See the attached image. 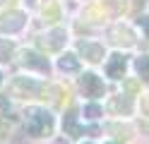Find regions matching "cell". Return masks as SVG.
Returning <instances> with one entry per match:
<instances>
[{
	"mask_svg": "<svg viewBox=\"0 0 149 144\" xmlns=\"http://www.w3.org/2000/svg\"><path fill=\"white\" fill-rule=\"evenodd\" d=\"M0 84H3V74H0Z\"/></svg>",
	"mask_w": 149,
	"mask_h": 144,
	"instance_id": "cell-24",
	"label": "cell"
},
{
	"mask_svg": "<svg viewBox=\"0 0 149 144\" xmlns=\"http://www.w3.org/2000/svg\"><path fill=\"white\" fill-rule=\"evenodd\" d=\"M106 144H118V142H106Z\"/></svg>",
	"mask_w": 149,
	"mask_h": 144,
	"instance_id": "cell-23",
	"label": "cell"
},
{
	"mask_svg": "<svg viewBox=\"0 0 149 144\" xmlns=\"http://www.w3.org/2000/svg\"><path fill=\"white\" fill-rule=\"evenodd\" d=\"M104 7L108 10L111 15H123L127 10V3L125 0H104Z\"/></svg>",
	"mask_w": 149,
	"mask_h": 144,
	"instance_id": "cell-14",
	"label": "cell"
},
{
	"mask_svg": "<svg viewBox=\"0 0 149 144\" xmlns=\"http://www.w3.org/2000/svg\"><path fill=\"white\" fill-rule=\"evenodd\" d=\"M10 91L12 96H19V99H46V84L31 79V77H17L10 82Z\"/></svg>",
	"mask_w": 149,
	"mask_h": 144,
	"instance_id": "cell-2",
	"label": "cell"
},
{
	"mask_svg": "<svg viewBox=\"0 0 149 144\" xmlns=\"http://www.w3.org/2000/svg\"><path fill=\"white\" fill-rule=\"evenodd\" d=\"M24 127L31 137H48L53 132V115L43 108H26L24 111Z\"/></svg>",
	"mask_w": 149,
	"mask_h": 144,
	"instance_id": "cell-1",
	"label": "cell"
},
{
	"mask_svg": "<svg viewBox=\"0 0 149 144\" xmlns=\"http://www.w3.org/2000/svg\"><path fill=\"white\" fill-rule=\"evenodd\" d=\"M108 36L113 38V41H116L118 46H125V48L135 43V34H132V29H127V26H123V24H116V26H111Z\"/></svg>",
	"mask_w": 149,
	"mask_h": 144,
	"instance_id": "cell-8",
	"label": "cell"
},
{
	"mask_svg": "<svg viewBox=\"0 0 149 144\" xmlns=\"http://www.w3.org/2000/svg\"><path fill=\"white\" fill-rule=\"evenodd\" d=\"M5 134H7V125H5L3 120H0V139H3V137H5Z\"/></svg>",
	"mask_w": 149,
	"mask_h": 144,
	"instance_id": "cell-21",
	"label": "cell"
},
{
	"mask_svg": "<svg viewBox=\"0 0 149 144\" xmlns=\"http://www.w3.org/2000/svg\"><path fill=\"white\" fill-rule=\"evenodd\" d=\"M79 86H82V91H84V96H91V99H99V96H104V91H106L104 82H101L94 72L82 74L79 77Z\"/></svg>",
	"mask_w": 149,
	"mask_h": 144,
	"instance_id": "cell-3",
	"label": "cell"
},
{
	"mask_svg": "<svg viewBox=\"0 0 149 144\" xmlns=\"http://www.w3.org/2000/svg\"><path fill=\"white\" fill-rule=\"evenodd\" d=\"M125 67H127L125 58L120 53H116V55H111V60L106 65V72H108V77H113V79H120V77H125Z\"/></svg>",
	"mask_w": 149,
	"mask_h": 144,
	"instance_id": "cell-11",
	"label": "cell"
},
{
	"mask_svg": "<svg viewBox=\"0 0 149 144\" xmlns=\"http://www.w3.org/2000/svg\"><path fill=\"white\" fill-rule=\"evenodd\" d=\"M79 53L87 58L89 63H99L104 58V46L91 43V41H79Z\"/></svg>",
	"mask_w": 149,
	"mask_h": 144,
	"instance_id": "cell-10",
	"label": "cell"
},
{
	"mask_svg": "<svg viewBox=\"0 0 149 144\" xmlns=\"http://www.w3.org/2000/svg\"><path fill=\"white\" fill-rule=\"evenodd\" d=\"M19 65L26 70H39V72H48V60L36 53V51H22L19 53Z\"/></svg>",
	"mask_w": 149,
	"mask_h": 144,
	"instance_id": "cell-4",
	"label": "cell"
},
{
	"mask_svg": "<svg viewBox=\"0 0 149 144\" xmlns=\"http://www.w3.org/2000/svg\"><path fill=\"white\" fill-rule=\"evenodd\" d=\"M137 24H139V29L144 31L147 41H149V17H147V15H144V17H139V19H137Z\"/></svg>",
	"mask_w": 149,
	"mask_h": 144,
	"instance_id": "cell-19",
	"label": "cell"
},
{
	"mask_svg": "<svg viewBox=\"0 0 149 144\" xmlns=\"http://www.w3.org/2000/svg\"><path fill=\"white\" fill-rule=\"evenodd\" d=\"M58 65H60L63 72H77V70H79V63H77V58H74L72 53H65V55L60 58Z\"/></svg>",
	"mask_w": 149,
	"mask_h": 144,
	"instance_id": "cell-13",
	"label": "cell"
},
{
	"mask_svg": "<svg viewBox=\"0 0 149 144\" xmlns=\"http://www.w3.org/2000/svg\"><path fill=\"white\" fill-rule=\"evenodd\" d=\"M65 38H68V34H65V29L55 26L53 31H48L46 36L39 38V46L46 48V51H60V48L65 46Z\"/></svg>",
	"mask_w": 149,
	"mask_h": 144,
	"instance_id": "cell-5",
	"label": "cell"
},
{
	"mask_svg": "<svg viewBox=\"0 0 149 144\" xmlns=\"http://www.w3.org/2000/svg\"><path fill=\"white\" fill-rule=\"evenodd\" d=\"M15 53V46L12 41H7V38H0V63H7Z\"/></svg>",
	"mask_w": 149,
	"mask_h": 144,
	"instance_id": "cell-15",
	"label": "cell"
},
{
	"mask_svg": "<svg viewBox=\"0 0 149 144\" xmlns=\"http://www.w3.org/2000/svg\"><path fill=\"white\" fill-rule=\"evenodd\" d=\"M99 115H101V108H99V106H94V103H91V106H84V118H99Z\"/></svg>",
	"mask_w": 149,
	"mask_h": 144,
	"instance_id": "cell-17",
	"label": "cell"
},
{
	"mask_svg": "<svg viewBox=\"0 0 149 144\" xmlns=\"http://www.w3.org/2000/svg\"><path fill=\"white\" fill-rule=\"evenodd\" d=\"M125 89L127 91H135L137 89V82H125Z\"/></svg>",
	"mask_w": 149,
	"mask_h": 144,
	"instance_id": "cell-22",
	"label": "cell"
},
{
	"mask_svg": "<svg viewBox=\"0 0 149 144\" xmlns=\"http://www.w3.org/2000/svg\"><path fill=\"white\" fill-rule=\"evenodd\" d=\"M108 111H113V113H118V115H130V113H132V101H130L127 94H118V96L111 99Z\"/></svg>",
	"mask_w": 149,
	"mask_h": 144,
	"instance_id": "cell-9",
	"label": "cell"
},
{
	"mask_svg": "<svg viewBox=\"0 0 149 144\" xmlns=\"http://www.w3.org/2000/svg\"><path fill=\"white\" fill-rule=\"evenodd\" d=\"M24 22H26V17L19 12V10H10V12L3 15V22H0V26H3V31L12 34V31H19V29L24 26Z\"/></svg>",
	"mask_w": 149,
	"mask_h": 144,
	"instance_id": "cell-6",
	"label": "cell"
},
{
	"mask_svg": "<svg viewBox=\"0 0 149 144\" xmlns=\"http://www.w3.org/2000/svg\"><path fill=\"white\" fill-rule=\"evenodd\" d=\"M135 67H137V72H139L142 79H149V55H139Z\"/></svg>",
	"mask_w": 149,
	"mask_h": 144,
	"instance_id": "cell-16",
	"label": "cell"
},
{
	"mask_svg": "<svg viewBox=\"0 0 149 144\" xmlns=\"http://www.w3.org/2000/svg\"><path fill=\"white\" fill-rule=\"evenodd\" d=\"M139 106H142V115H147V118H149V94H144V96H142Z\"/></svg>",
	"mask_w": 149,
	"mask_h": 144,
	"instance_id": "cell-20",
	"label": "cell"
},
{
	"mask_svg": "<svg viewBox=\"0 0 149 144\" xmlns=\"http://www.w3.org/2000/svg\"><path fill=\"white\" fill-rule=\"evenodd\" d=\"M26 3H34V0H26Z\"/></svg>",
	"mask_w": 149,
	"mask_h": 144,
	"instance_id": "cell-25",
	"label": "cell"
},
{
	"mask_svg": "<svg viewBox=\"0 0 149 144\" xmlns=\"http://www.w3.org/2000/svg\"><path fill=\"white\" fill-rule=\"evenodd\" d=\"M108 130H111V132H118V137H123V139L130 137V130H127V127H120V125H108Z\"/></svg>",
	"mask_w": 149,
	"mask_h": 144,
	"instance_id": "cell-18",
	"label": "cell"
},
{
	"mask_svg": "<svg viewBox=\"0 0 149 144\" xmlns=\"http://www.w3.org/2000/svg\"><path fill=\"white\" fill-rule=\"evenodd\" d=\"M41 17L46 22H58L60 19V5L55 3V0H48V3L43 5V10H41Z\"/></svg>",
	"mask_w": 149,
	"mask_h": 144,
	"instance_id": "cell-12",
	"label": "cell"
},
{
	"mask_svg": "<svg viewBox=\"0 0 149 144\" xmlns=\"http://www.w3.org/2000/svg\"><path fill=\"white\" fill-rule=\"evenodd\" d=\"M63 130H65V134H72V137H79V134H84V132H89V134H99L96 127H94V130H82V127H79V125H77V111H74V108L65 113Z\"/></svg>",
	"mask_w": 149,
	"mask_h": 144,
	"instance_id": "cell-7",
	"label": "cell"
}]
</instances>
